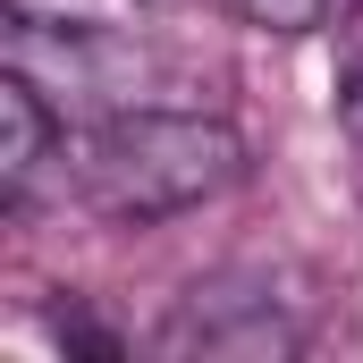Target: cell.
<instances>
[{"label":"cell","mask_w":363,"mask_h":363,"mask_svg":"<svg viewBox=\"0 0 363 363\" xmlns=\"http://www.w3.org/2000/svg\"><path fill=\"white\" fill-rule=\"evenodd\" d=\"M245 178V144L211 110H110L77 135V194L118 228L178 220Z\"/></svg>","instance_id":"6da1fadb"},{"label":"cell","mask_w":363,"mask_h":363,"mask_svg":"<svg viewBox=\"0 0 363 363\" xmlns=\"http://www.w3.org/2000/svg\"><path fill=\"white\" fill-rule=\"evenodd\" d=\"M152 347L169 363H287L304 347V330L271 296V279L228 271V279H194L169 304V321L152 330Z\"/></svg>","instance_id":"7a4b0ae2"},{"label":"cell","mask_w":363,"mask_h":363,"mask_svg":"<svg viewBox=\"0 0 363 363\" xmlns=\"http://www.w3.org/2000/svg\"><path fill=\"white\" fill-rule=\"evenodd\" d=\"M51 144H60V110H51V93L34 85V77H17V68H0V203H9V211L34 194Z\"/></svg>","instance_id":"3957f363"},{"label":"cell","mask_w":363,"mask_h":363,"mask_svg":"<svg viewBox=\"0 0 363 363\" xmlns=\"http://www.w3.org/2000/svg\"><path fill=\"white\" fill-rule=\"evenodd\" d=\"M144 0H9V17H34V26H68V34H118L135 26Z\"/></svg>","instance_id":"277c9868"},{"label":"cell","mask_w":363,"mask_h":363,"mask_svg":"<svg viewBox=\"0 0 363 363\" xmlns=\"http://www.w3.org/2000/svg\"><path fill=\"white\" fill-rule=\"evenodd\" d=\"M245 26H262V34H313L321 17H330V0H228Z\"/></svg>","instance_id":"5b68a950"},{"label":"cell","mask_w":363,"mask_h":363,"mask_svg":"<svg viewBox=\"0 0 363 363\" xmlns=\"http://www.w3.org/2000/svg\"><path fill=\"white\" fill-rule=\"evenodd\" d=\"M338 118H347V135H355V152H363V60L347 68V85H338Z\"/></svg>","instance_id":"8992f818"}]
</instances>
